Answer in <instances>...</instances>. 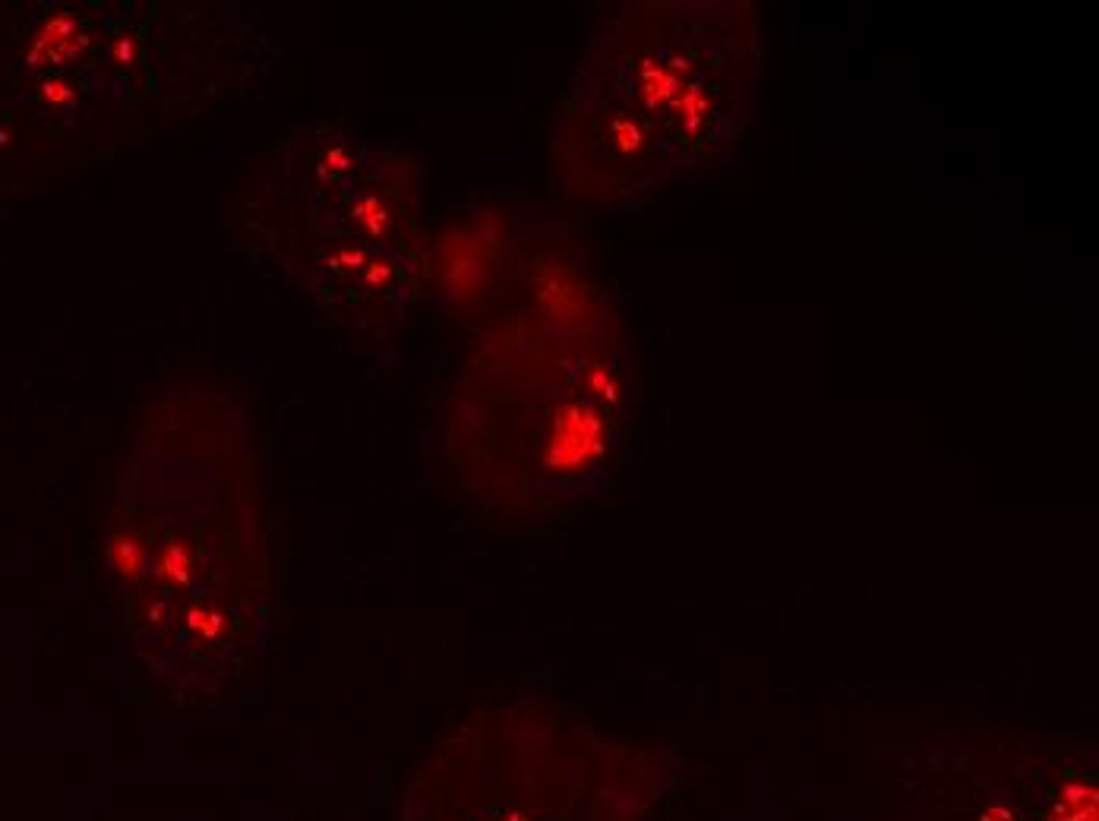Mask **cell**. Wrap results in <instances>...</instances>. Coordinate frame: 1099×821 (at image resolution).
<instances>
[{"instance_id":"obj_1","label":"cell","mask_w":1099,"mask_h":821,"mask_svg":"<svg viewBox=\"0 0 1099 821\" xmlns=\"http://www.w3.org/2000/svg\"><path fill=\"white\" fill-rule=\"evenodd\" d=\"M604 452V420L591 405H566L553 420L544 465L553 471H578Z\"/></svg>"},{"instance_id":"obj_2","label":"cell","mask_w":1099,"mask_h":821,"mask_svg":"<svg viewBox=\"0 0 1099 821\" xmlns=\"http://www.w3.org/2000/svg\"><path fill=\"white\" fill-rule=\"evenodd\" d=\"M642 79H645V105H648V108H657V105L673 102L676 92H679V76H676L673 70H664V67L645 64V67H642Z\"/></svg>"},{"instance_id":"obj_3","label":"cell","mask_w":1099,"mask_h":821,"mask_svg":"<svg viewBox=\"0 0 1099 821\" xmlns=\"http://www.w3.org/2000/svg\"><path fill=\"white\" fill-rule=\"evenodd\" d=\"M1055 821H1096V793L1087 787H1068L1055 809Z\"/></svg>"},{"instance_id":"obj_4","label":"cell","mask_w":1099,"mask_h":821,"mask_svg":"<svg viewBox=\"0 0 1099 821\" xmlns=\"http://www.w3.org/2000/svg\"><path fill=\"white\" fill-rule=\"evenodd\" d=\"M616 139L626 152H635L638 146H642V133H638V127L632 124V120H616Z\"/></svg>"},{"instance_id":"obj_5","label":"cell","mask_w":1099,"mask_h":821,"mask_svg":"<svg viewBox=\"0 0 1099 821\" xmlns=\"http://www.w3.org/2000/svg\"><path fill=\"white\" fill-rule=\"evenodd\" d=\"M588 383H591V389L601 395V398H610V402L616 398V383H613V376L607 370H591Z\"/></svg>"}]
</instances>
